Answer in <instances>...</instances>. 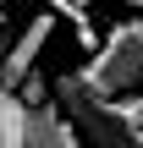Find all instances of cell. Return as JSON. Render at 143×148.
Returning <instances> with one entry per match:
<instances>
[{"instance_id":"3","label":"cell","mask_w":143,"mask_h":148,"mask_svg":"<svg viewBox=\"0 0 143 148\" xmlns=\"http://www.w3.org/2000/svg\"><path fill=\"white\" fill-rule=\"evenodd\" d=\"M55 38V16L50 11H39V16H28L22 22V33L11 38V44H0V88H17L33 66H39V55H44V44Z\"/></svg>"},{"instance_id":"4","label":"cell","mask_w":143,"mask_h":148,"mask_svg":"<svg viewBox=\"0 0 143 148\" xmlns=\"http://www.w3.org/2000/svg\"><path fill=\"white\" fill-rule=\"evenodd\" d=\"M22 148H83V137H77V126L61 115V104H55V99H39V104H28Z\"/></svg>"},{"instance_id":"7","label":"cell","mask_w":143,"mask_h":148,"mask_svg":"<svg viewBox=\"0 0 143 148\" xmlns=\"http://www.w3.org/2000/svg\"><path fill=\"white\" fill-rule=\"evenodd\" d=\"M132 5H138V11H143V0H132Z\"/></svg>"},{"instance_id":"5","label":"cell","mask_w":143,"mask_h":148,"mask_svg":"<svg viewBox=\"0 0 143 148\" xmlns=\"http://www.w3.org/2000/svg\"><path fill=\"white\" fill-rule=\"evenodd\" d=\"M28 132V104L17 99V88H0V148H22Z\"/></svg>"},{"instance_id":"1","label":"cell","mask_w":143,"mask_h":148,"mask_svg":"<svg viewBox=\"0 0 143 148\" xmlns=\"http://www.w3.org/2000/svg\"><path fill=\"white\" fill-rule=\"evenodd\" d=\"M50 99L61 104V115L77 126V137L88 148H132V132L143 126V93H94L77 71L50 82Z\"/></svg>"},{"instance_id":"6","label":"cell","mask_w":143,"mask_h":148,"mask_svg":"<svg viewBox=\"0 0 143 148\" xmlns=\"http://www.w3.org/2000/svg\"><path fill=\"white\" fill-rule=\"evenodd\" d=\"M132 148H143V126H138V132H132Z\"/></svg>"},{"instance_id":"2","label":"cell","mask_w":143,"mask_h":148,"mask_svg":"<svg viewBox=\"0 0 143 148\" xmlns=\"http://www.w3.org/2000/svg\"><path fill=\"white\" fill-rule=\"evenodd\" d=\"M77 77L94 93H132V88H143V16L116 22L110 38L88 55V66Z\"/></svg>"}]
</instances>
